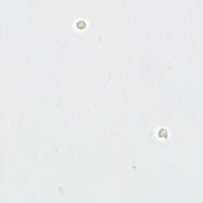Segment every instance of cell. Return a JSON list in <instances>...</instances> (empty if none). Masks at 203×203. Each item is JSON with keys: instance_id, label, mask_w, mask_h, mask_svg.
<instances>
[{"instance_id": "1", "label": "cell", "mask_w": 203, "mask_h": 203, "mask_svg": "<svg viewBox=\"0 0 203 203\" xmlns=\"http://www.w3.org/2000/svg\"><path fill=\"white\" fill-rule=\"evenodd\" d=\"M167 135H168L167 131L164 129H161L160 130H159L158 131V136L159 138H163V139L165 138L166 139L167 137Z\"/></svg>"}, {"instance_id": "2", "label": "cell", "mask_w": 203, "mask_h": 203, "mask_svg": "<svg viewBox=\"0 0 203 203\" xmlns=\"http://www.w3.org/2000/svg\"><path fill=\"white\" fill-rule=\"evenodd\" d=\"M76 26H77L78 28H80V29H84L85 26H86V23H85L84 22H83V21H79V22H77V24H76Z\"/></svg>"}]
</instances>
